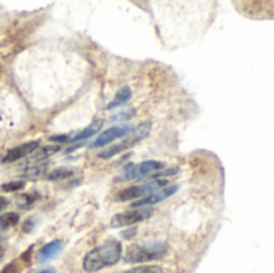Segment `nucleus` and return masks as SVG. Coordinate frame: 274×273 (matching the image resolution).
Instances as JSON below:
<instances>
[{"label": "nucleus", "mask_w": 274, "mask_h": 273, "mask_svg": "<svg viewBox=\"0 0 274 273\" xmlns=\"http://www.w3.org/2000/svg\"><path fill=\"white\" fill-rule=\"evenodd\" d=\"M122 257V244L115 240H109L103 243L101 246L90 251L83 259V270L85 272H98L106 267L117 264Z\"/></svg>", "instance_id": "1"}, {"label": "nucleus", "mask_w": 274, "mask_h": 273, "mask_svg": "<svg viewBox=\"0 0 274 273\" xmlns=\"http://www.w3.org/2000/svg\"><path fill=\"white\" fill-rule=\"evenodd\" d=\"M168 247L165 243H146V244H133L125 252V260L130 264H144L159 260L167 256Z\"/></svg>", "instance_id": "2"}, {"label": "nucleus", "mask_w": 274, "mask_h": 273, "mask_svg": "<svg viewBox=\"0 0 274 273\" xmlns=\"http://www.w3.org/2000/svg\"><path fill=\"white\" fill-rule=\"evenodd\" d=\"M149 132H151V122H143V124H139V125L135 127V129H132L129 133H127V135L124 137V140H122L120 143L114 145V147H109L108 150H103L98 156L103 157V159H109V157H112V156H115V154H120L122 151L132 148L135 143L141 142L143 138L148 137Z\"/></svg>", "instance_id": "3"}, {"label": "nucleus", "mask_w": 274, "mask_h": 273, "mask_svg": "<svg viewBox=\"0 0 274 273\" xmlns=\"http://www.w3.org/2000/svg\"><path fill=\"white\" fill-rule=\"evenodd\" d=\"M164 169V162L161 161H143L139 164H130L127 166L122 174L119 175L115 182H129V180H137L141 177H148V175H154Z\"/></svg>", "instance_id": "4"}, {"label": "nucleus", "mask_w": 274, "mask_h": 273, "mask_svg": "<svg viewBox=\"0 0 274 273\" xmlns=\"http://www.w3.org/2000/svg\"><path fill=\"white\" fill-rule=\"evenodd\" d=\"M164 186H167V180H156V182H149V183L124 188V190H120L115 195V201L124 203V201H133V199H143Z\"/></svg>", "instance_id": "5"}, {"label": "nucleus", "mask_w": 274, "mask_h": 273, "mask_svg": "<svg viewBox=\"0 0 274 273\" xmlns=\"http://www.w3.org/2000/svg\"><path fill=\"white\" fill-rule=\"evenodd\" d=\"M152 215V209L149 208H137L132 211H125L120 212V214H115L111 218V227L119 228V227H130L135 225V223H139L149 218Z\"/></svg>", "instance_id": "6"}, {"label": "nucleus", "mask_w": 274, "mask_h": 273, "mask_svg": "<svg viewBox=\"0 0 274 273\" xmlns=\"http://www.w3.org/2000/svg\"><path fill=\"white\" fill-rule=\"evenodd\" d=\"M132 129L129 125H114L109 127L105 132H101L98 137L95 138V142L91 143V148H98V147H106L111 142L117 140V138H124L127 133H129Z\"/></svg>", "instance_id": "7"}, {"label": "nucleus", "mask_w": 274, "mask_h": 273, "mask_svg": "<svg viewBox=\"0 0 274 273\" xmlns=\"http://www.w3.org/2000/svg\"><path fill=\"white\" fill-rule=\"evenodd\" d=\"M176 190H178V185H167L161 188V190H157L156 193H152V195L146 196L143 199H138V201L133 203V208H148V206H152V204H157L164 201V199L170 198L172 195H175Z\"/></svg>", "instance_id": "8"}, {"label": "nucleus", "mask_w": 274, "mask_h": 273, "mask_svg": "<svg viewBox=\"0 0 274 273\" xmlns=\"http://www.w3.org/2000/svg\"><path fill=\"white\" fill-rule=\"evenodd\" d=\"M39 148H40V142H37V140L26 142V143L20 145V147L8 150V153L3 156L2 161L3 162H15V161L23 159V157H26L29 154H34Z\"/></svg>", "instance_id": "9"}, {"label": "nucleus", "mask_w": 274, "mask_h": 273, "mask_svg": "<svg viewBox=\"0 0 274 273\" xmlns=\"http://www.w3.org/2000/svg\"><path fill=\"white\" fill-rule=\"evenodd\" d=\"M61 249H63V241L59 240H55L52 243H47V244L42 247V249L37 252V260L39 262H48V260H52L58 256V254L61 252Z\"/></svg>", "instance_id": "10"}, {"label": "nucleus", "mask_w": 274, "mask_h": 273, "mask_svg": "<svg viewBox=\"0 0 274 273\" xmlns=\"http://www.w3.org/2000/svg\"><path fill=\"white\" fill-rule=\"evenodd\" d=\"M130 96H132V90H130V87H122V89L119 90V92L115 93L114 100L108 105V109H109V111H111V109H114V108L125 105V103L130 100Z\"/></svg>", "instance_id": "11"}, {"label": "nucleus", "mask_w": 274, "mask_h": 273, "mask_svg": "<svg viewBox=\"0 0 274 273\" xmlns=\"http://www.w3.org/2000/svg\"><path fill=\"white\" fill-rule=\"evenodd\" d=\"M101 129V122H95V124H91L88 127H85V129L82 132H79L76 133L74 137H71V142L74 143V142H82L85 140V138H88V137H93L96 132H98Z\"/></svg>", "instance_id": "12"}, {"label": "nucleus", "mask_w": 274, "mask_h": 273, "mask_svg": "<svg viewBox=\"0 0 274 273\" xmlns=\"http://www.w3.org/2000/svg\"><path fill=\"white\" fill-rule=\"evenodd\" d=\"M18 222H20V215H18L16 212H5V214H0V228L2 230L15 227Z\"/></svg>", "instance_id": "13"}, {"label": "nucleus", "mask_w": 274, "mask_h": 273, "mask_svg": "<svg viewBox=\"0 0 274 273\" xmlns=\"http://www.w3.org/2000/svg\"><path fill=\"white\" fill-rule=\"evenodd\" d=\"M76 172L72 171V169H55V171H52L50 174H48V180H63V179H69L72 177Z\"/></svg>", "instance_id": "14"}, {"label": "nucleus", "mask_w": 274, "mask_h": 273, "mask_svg": "<svg viewBox=\"0 0 274 273\" xmlns=\"http://www.w3.org/2000/svg\"><path fill=\"white\" fill-rule=\"evenodd\" d=\"M124 273H162V269L157 265H143V267H137V269H132Z\"/></svg>", "instance_id": "15"}, {"label": "nucleus", "mask_w": 274, "mask_h": 273, "mask_svg": "<svg viewBox=\"0 0 274 273\" xmlns=\"http://www.w3.org/2000/svg\"><path fill=\"white\" fill-rule=\"evenodd\" d=\"M24 186H26V182H24V180H16V182H10V183H3L2 190L7 191V193H11V191L21 190V188H24Z\"/></svg>", "instance_id": "16"}, {"label": "nucleus", "mask_w": 274, "mask_h": 273, "mask_svg": "<svg viewBox=\"0 0 274 273\" xmlns=\"http://www.w3.org/2000/svg\"><path fill=\"white\" fill-rule=\"evenodd\" d=\"M59 150V147H47V148H42V150H37L35 151V159H42V157H47L50 154H55L56 151Z\"/></svg>", "instance_id": "17"}, {"label": "nucleus", "mask_w": 274, "mask_h": 273, "mask_svg": "<svg viewBox=\"0 0 274 273\" xmlns=\"http://www.w3.org/2000/svg\"><path fill=\"white\" fill-rule=\"evenodd\" d=\"M52 142H64V143H69L71 142V137L69 135H55V137H50Z\"/></svg>", "instance_id": "18"}, {"label": "nucleus", "mask_w": 274, "mask_h": 273, "mask_svg": "<svg viewBox=\"0 0 274 273\" xmlns=\"http://www.w3.org/2000/svg\"><path fill=\"white\" fill-rule=\"evenodd\" d=\"M2 273H20V269L16 267V264H8V265L3 269Z\"/></svg>", "instance_id": "19"}, {"label": "nucleus", "mask_w": 274, "mask_h": 273, "mask_svg": "<svg viewBox=\"0 0 274 273\" xmlns=\"http://www.w3.org/2000/svg\"><path fill=\"white\" fill-rule=\"evenodd\" d=\"M7 206H8V199H5V198L0 196V211L5 209V208H7Z\"/></svg>", "instance_id": "20"}, {"label": "nucleus", "mask_w": 274, "mask_h": 273, "mask_svg": "<svg viewBox=\"0 0 274 273\" xmlns=\"http://www.w3.org/2000/svg\"><path fill=\"white\" fill-rule=\"evenodd\" d=\"M3 251H5V241L0 238V257L3 256Z\"/></svg>", "instance_id": "21"}, {"label": "nucleus", "mask_w": 274, "mask_h": 273, "mask_svg": "<svg viewBox=\"0 0 274 273\" xmlns=\"http://www.w3.org/2000/svg\"><path fill=\"white\" fill-rule=\"evenodd\" d=\"M39 273H56L53 269H47V270H42V272H39Z\"/></svg>", "instance_id": "22"}]
</instances>
